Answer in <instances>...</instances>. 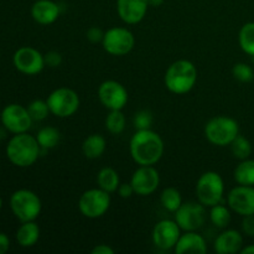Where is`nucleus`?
<instances>
[{
    "label": "nucleus",
    "instance_id": "34",
    "mask_svg": "<svg viewBox=\"0 0 254 254\" xmlns=\"http://www.w3.org/2000/svg\"><path fill=\"white\" fill-rule=\"evenodd\" d=\"M45 59V64L51 68H56V67H60L62 64V56L60 52L57 51H49L47 54L44 55Z\"/></svg>",
    "mask_w": 254,
    "mask_h": 254
},
{
    "label": "nucleus",
    "instance_id": "6",
    "mask_svg": "<svg viewBox=\"0 0 254 254\" xmlns=\"http://www.w3.org/2000/svg\"><path fill=\"white\" fill-rule=\"evenodd\" d=\"M10 208L20 222H29L39 217L42 210V203L34 191L20 189L10 197Z\"/></svg>",
    "mask_w": 254,
    "mask_h": 254
},
{
    "label": "nucleus",
    "instance_id": "30",
    "mask_svg": "<svg viewBox=\"0 0 254 254\" xmlns=\"http://www.w3.org/2000/svg\"><path fill=\"white\" fill-rule=\"evenodd\" d=\"M231 151H232L233 156L238 160H245L248 159L252 154V144L248 140L246 136L238 134L235 138V140L230 144Z\"/></svg>",
    "mask_w": 254,
    "mask_h": 254
},
{
    "label": "nucleus",
    "instance_id": "33",
    "mask_svg": "<svg viewBox=\"0 0 254 254\" xmlns=\"http://www.w3.org/2000/svg\"><path fill=\"white\" fill-rule=\"evenodd\" d=\"M153 121H154L153 113H151L150 111H146V109L136 112V113L134 114V118H133V123L136 130L151 129Z\"/></svg>",
    "mask_w": 254,
    "mask_h": 254
},
{
    "label": "nucleus",
    "instance_id": "32",
    "mask_svg": "<svg viewBox=\"0 0 254 254\" xmlns=\"http://www.w3.org/2000/svg\"><path fill=\"white\" fill-rule=\"evenodd\" d=\"M232 74L237 81L243 82V83H248V82L254 79V71L252 67L247 64H236L232 68Z\"/></svg>",
    "mask_w": 254,
    "mask_h": 254
},
{
    "label": "nucleus",
    "instance_id": "31",
    "mask_svg": "<svg viewBox=\"0 0 254 254\" xmlns=\"http://www.w3.org/2000/svg\"><path fill=\"white\" fill-rule=\"evenodd\" d=\"M27 111H29L30 116H31L34 122L45 121L49 117V114L51 113L47 102L42 101V99H35V101H32L27 106Z\"/></svg>",
    "mask_w": 254,
    "mask_h": 254
},
{
    "label": "nucleus",
    "instance_id": "29",
    "mask_svg": "<svg viewBox=\"0 0 254 254\" xmlns=\"http://www.w3.org/2000/svg\"><path fill=\"white\" fill-rule=\"evenodd\" d=\"M238 42L246 54L254 56V22H247L241 27Z\"/></svg>",
    "mask_w": 254,
    "mask_h": 254
},
{
    "label": "nucleus",
    "instance_id": "35",
    "mask_svg": "<svg viewBox=\"0 0 254 254\" xmlns=\"http://www.w3.org/2000/svg\"><path fill=\"white\" fill-rule=\"evenodd\" d=\"M242 232L248 237H254V215L243 216Z\"/></svg>",
    "mask_w": 254,
    "mask_h": 254
},
{
    "label": "nucleus",
    "instance_id": "15",
    "mask_svg": "<svg viewBox=\"0 0 254 254\" xmlns=\"http://www.w3.org/2000/svg\"><path fill=\"white\" fill-rule=\"evenodd\" d=\"M181 236V228L175 220H161L154 226L151 238L155 247L163 251L174 250Z\"/></svg>",
    "mask_w": 254,
    "mask_h": 254
},
{
    "label": "nucleus",
    "instance_id": "2",
    "mask_svg": "<svg viewBox=\"0 0 254 254\" xmlns=\"http://www.w3.org/2000/svg\"><path fill=\"white\" fill-rule=\"evenodd\" d=\"M41 153V146L36 136L29 133L14 134L6 145V156L12 165L17 168H29L34 165Z\"/></svg>",
    "mask_w": 254,
    "mask_h": 254
},
{
    "label": "nucleus",
    "instance_id": "44",
    "mask_svg": "<svg viewBox=\"0 0 254 254\" xmlns=\"http://www.w3.org/2000/svg\"><path fill=\"white\" fill-rule=\"evenodd\" d=\"M251 57H252V60H253V62H254V56H251Z\"/></svg>",
    "mask_w": 254,
    "mask_h": 254
},
{
    "label": "nucleus",
    "instance_id": "11",
    "mask_svg": "<svg viewBox=\"0 0 254 254\" xmlns=\"http://www.w3.org/2000/svg\"><path fill=\"white\" fill-rule=\"evenodd\" d=\"M32 118L30 116L27 107L17 103L7 104L1 111V123L10 133L20 134L26 133L31 128Z\"/></svg>",
    "mask_w": 254,
    "mask_h": 254
},
{
    "label": "nucleus",
    "instance_id": "25",
    "mask_svg": "<svg viewBox=\"0 0 254 254\" xmlns=\"http://www.w3.org/2000/svg\"><path fill=\"white\" fill-rule=\"evenodd\" d=\"M36 139L41 149L49 150V149H54L55 146L59 145L60 140H61V133L55 127H44L36 134Z\"/></svg>",
    "mask_w": 254,
    "mask_h": 254
},
{
    "label": "nucleus",
    "instance_id": "3",
    "mask_svg": "<svg viewBox=\"0 0 254 254\" xmlns=\"http://www.w3.org/2000/svg\"><path fill=\"white\" fill-rule=\"evenodd\" d=\"M197 82V68L189 60H178L168 67L164 76L165 87L174 94L189 93Z\"/></svg>",
    "mask_w": 254,
    "mask_h": 254
},
{
    "label": "nucleus",
    "instance_id": "10",
    "mask_svg": "<svg viewBox=\"0 0 254 254\" xmlns=\"http://www.w3.org/2000/svg\"><path fill=\"white\" fill-rule=\"evenodd\" d=\"M174 220L181 228V231H197L202 227L207 218L206 206L201 202L189 201L183 202V205L174 212Z\"/></svg>",
    "mask_w": 254,
    "mask_h": 254
},
{
    "label": "nucleus",
    "instance_id": "1",
    "mask_svg": "<svg viewBox=\"0 0 254 254\" xmlns=\"http://www.w3.org/2000/svg\"><path fill=\"white\" fill-rule=\"evenodd\" d=\"M129 151L138 165H155L164 155V141L151 129L136 130L129 143Z\"/></svg>",
    "mask_w": 254,
    "mask_h": 254
},
{
    "label": "nucleus",
    "instance_id": "37",
    "mask_svg": "<svg viewBox=\"0 0 254 254\" xmlns=\"http://www.w3.org/2000/svg\"><path fill=\"white\" fill-rule=\"evenodd\" d=\"M117 191H118V195L121 196L122 198H129L135 193V191H134L133 189V185H131L130 183L121 184Z\"/></svg>",
    "mask_w": 254,
    "mask_h": 254
},
{
    "label": "nucleus",
    "instance_id": "4",
    "mask_svg": "<svg viewBox=\"0 0 254 254\" xmlns=\"http://www.w3.org/2000/svg\"><path fill=\"white\" fill-rule=\"evenodd\" d=\"M205 136L216 146H227L240 134L237 121L227 116H217L205 124Z\"/></svg>",
    "mask_w": 254,
    "mask_h": 254
},
{
    "label": "nucleus",
    "instance_id": "20",
    "mask_svg": "<svg viewBox=\"0 0 254 254\" xmlns=\"http://www.w3.org/2000/svg\"><path fill=\"white\" fill-rule=\"evenodd\" d=\"M60 6L52 0H37L31 6V16L37 24L51 25L59 19Z\"/></svg>",
    "mask_w": 254,
    "mask_h": 254
},
{
    "label": "nucleus",
    "instance_id": "7",
    "mask_svg": "<svg viewBox=\"0 0 254 254\" xmlns=\"http://www.w3.org/2000/svg\"><path fill=\"white\" fill-rule=\"evenodd\" d=\"M51 114L59 118H68L79 108V96L76 91L67 87H60L49 94L46 99Z\"/></svg>",
    "mask_w": 254,
    "mask_h": 254
},
{
    "label": "nucleus",
    "instance_id": "40",
    "mask_svg": "<svg viewBox=\"0 0 254 254\" xmlns=\"http://www.w3.org/2000/svg\"><path fill=\"white\" fill-rule=\"evenodd\" d=\"M165 0H148L149 6H154V7H159L164 4Z\"/></svg>",
    "mask_w": 254,
    "mask_h": 254
},
{
    "label": "nucleus",
    "instance_id": "13",
    "mask_svg": "<svg viewBox=\"0 0 254 254\" xmlns=\"http://www.w3.org/2000/svg\"><path fill=\"white\" fill-rule=\"evenodd\" d=\"M98 98L101 103L109 111L123 109L128 103V91L118 81L108 79L102 82L98 87Z\"/></svg>",
    "mask_w": 254,
    "mask_h": 254
},
{
    "label": "nucleus",
    "instance_id": "24",
    "mask_svg": "<svg viewBox=\"0 0 254 254\" xmlns=\"http://www.w3.org/2000/svg\"><path fill=\"white\" fill-rule=\"evenodd\" d=\"M236 183L238 185L245 186H254V160L253 159H245L241 160L237 168L233 173Z\"/></svg>",
    "mask_w": 254,
    "mask_h": 254
},
{
    "label": "nucleus",
    "instance_id": "14",
    "mask_svg": "<svg viewBox=\"0 0 254 254\" xmlns=\"http://www.w3.org/2000/svg\"><path fill=\"white\" fill-rule=\"evenodd\" d=\"M134 191L139 196H149L158 190L160 175L154 165H139L130 179Z\"/></svg>",
    "mask_w": 254,
    "mask_h": 254
},
{
    "label": "nucleus",
    "instance_id": "9",
    "mask_svg": "<svg viewBox=\"0 0 254 254\" xmlns=\"http://www.w3.org/2000/svg\"><path fill=\"white\" fill-rule=\"evenodd\" d=\"M135 45V37L133 32L127 27H111L104 32L102 46L104 51L112 56H124L128 55Z\"/></svg>",
    "mask_w": 254,
    "mask_h": 254
},
{
    "label": "nucleus",
    "instance_id": "26",
    "mask_svg": "<svg viewBox=\"0 0 254 254\" xmlns=\"http://www.w3.org/2000/svg\"><path fill=\"white\" fill-rule=\"evenodd\" d=\"M160 203L169 212H175L183 205V197L178 189L166 188L160 193Z\"/></svg>",
    "mask_w": 254,
    "mask_h": 254
},
{
    "label": "nucleus",
    "instance_id": "23",
    "mask_svg": "<svg viewBox=\"0 0 254 254\" xmlns=\"http://www.w3.org/2000/svg\"><path fill=\"white\" fill-rule=\"evenodd\" d=\"M97 184H98L99 189L107 191V192H116L121 185L119 174L113 168H108V166L101 169L99 173L97 174Z\"/></svg>",
    "mask_w": 254,
    "mask_h": 254
},
{
    "label": "nucleus",
    "instance_id": "19",
    "mask_svg": "<svg viewBox=\"0 0 254 254\" xmlns=\"http://www.w3.org/2000/svg\"><path fill=\"white\" fill-rule=\"evenodd\" d=\"M243 247V236L237 230H225L217 236L213 250L218 254H235Z\"/></svg>",
    "mask_w": 254,
    "mask_h": 254
},
{
    "label": "nucleus",
    "instance_id": "28",
    "mask_svg": "<svg viewBox=\"0 0 254 254\" xmlns=\"http://www.w3.org/2000/svg\"><path fill=\"white\" fill-rule=\"evenodd\" d=\"M106 129L109 133L114 134V135H118L122 134L126 129L127 119L126 116L123 114V112L121 109H117V111H109L108 116L106 117Z\"/></svg>",
    "mask_w": 254,
    "mask_h": 254
},
{
    "label": "nucleus",
    "instance_id": "17",
    "mask_svg": "<svg viewBox=\"0 0 254 254\" xmlns=\"http://www.w3.org/2000/svg\"><path fill=\"white\" fill-rule=\"evenodd\" d=\"M148 0H117L119 17L128 25L139 24L148 12Z\"/></svg>",
    "mask_w": 254,
    "mask_h": 254
},
{
    "label": "nucleus",
    "instance_id": "39",
    "mask_svg": "<svg viewBox=\"0 0 254 254\" xmlns=\"http://www.w3.org/2000/svg\"><path fill=\"white\" fill-rule=\"evenodd\" d=\"M10 248V240L5 233L0 232V254H5Z\"/></svg>",
    "mask_w": 254,
    "mask_h": 254
},
{
    "label": "nucleus",
    "instance_id": "16",
    "mask_svg": "<svg viewBox=\"0 0 254 254\" xmlns=\"http://www.w3.org/2000/svg\"><path fill=\"white\" fill-rule=\"evenodd\" d=\"M228 207L243 216L254 215V186L238 185L227 195Z\"/></svg>",
    "mask_w": 254,
    "mask_h": 254
},
{
    "label": "nucleus",
    "instance_id": "36",
    "mask_svg": "<svg viewBox=\"0 0 254 254\" xmlns=\"http://www.w3.org/2000/svg\"><path fill=\"white\" fill-rule=\"evenodd\" d=\"M86 36L88 41H91L92 44H98V42H102V40H103L104 32L99 27L92 26L87 30Z\"/></svg>",
    "mask_w": 254,
    "mask_h": 254
},
{
    "label": "nucleus",
    "instance_id": "38",
    "mask_svg": "<svg viewBox=\"0 0 254 254\" xmlns=\"http://www.w3.org/2000/svg\"><path fill=\"white\" fill-rule=\"evenodd\" d=\"M92 254H114V250L108 245H104V243H101V245H97L96 247H93V250L91 251Z\"/></svg>",
    "mask_w": 254,
    "mask_h": 254
},
{
    "label": "nucleus",
    "instance_id": "43",
    "mask_svg": "<svg viewBox=\"0 0 254 254\" xmlns=\"http://www.w3.org/2000/svg\"><path fill=\"white\" fill-rule=\"evenodd\" d=\"M0 122H1V112H0Z\"/></svg>",
    "mask_w": 254,
    "mask_h": 254
},
{
    "label": "nucleus",
    "instance_id": "42",
    "mask_svg": "<svg viewBox=\"0 0 254 254\" xmlns=\"http://www.w3.org/2000/svg\"><path fill=\"white\" fill-rule=\"evenodd\" d=\"M2 207V200H1V196H0V210H1Z\"/></svg>",
    "mask_w": 254,
    "mask_h": 254
},
{
    "label": "nucleus",
    "instance_id": "41",
    "mask_svg": "<svg viewBox=\"0 0 254 254\" xmlns=\"http://www.w3.org/2000/svg\"><path fill=\"white\" fill-rule=\"evenodd\" d=\"M241 253H242V254H254V245L247 246V247L242 248Z\"/></svg>",
    "mask_w": 254,
    "mask_h": 254
},
{
    "label": "nucleus",
    "instance_id": "27",
    "mask_svg": "<svg viewBox=\"0 0 254 254\" xmlns=\"http://www.w3.org/2000/svg\"><path fill=\"white\" fill-rule=\"evenodd\" d=\"M210 221L213 226L217 228H227V226L231 223V211L230 207L217 203V205L210 207Z\"/></svg>",
    "mask_w": 254,
    "mask_h": 254
},
{
    "label": "nucleus",
    "instance_id": "18",
    "mask_svg": "<svg viewBox=\"0 0 254 254\" xmlns=\"http://www.w3.org/2000/svg\"><path fill=\"white\" fill-rule=\"evenodd\" d=\"M174 251L176 254H205L207 252V243L196 231H186L181 233Z\"/></svg>",
    "mask_w": 254,
    "mask_h": 254
},
{
    "label": "nucleus",
    "instance_id": "21",
    "mask_svg": "<svg viewBox=\"0 0 254 254\" xmlns=\"http://www.w3.org/2000/svg\"><path fill=\"white\" fill-rule=\"evenodd\" d=\"M40 238V227L35 221L21 222L16 231V241L21 247L30 248L37 243Z\"/></svg>",
    "mask_w": 254,
    "mask_h": 254
},
{
    "label": "nucleus",
    "instance_id": "22",
    "mask_svg": "<svg viewBox=\"0 0 254 254\" xmlns=\"http://www.w3.org/2000/svg\"><path fill=\"white\" fill-rule=\"evenodd\" d=\"M106 138L101 134H91L82 143V153L87 159H91V160L101 158L106 151Z\"/></svg>",
    "mask_w": 254,
    "mask_h": 254
},
{
    "label": "nucleus",
    "instance_id": "12",
    "mask_svg": "<svg viewBox=\"0 0 254 254\" xmlns=\"http://www.w3.org/2000/svg\"><path fill=\"white\" fill-rule=\"evenodd\" d=\"M12 64L17 71L27 76L39 74L46 66L44 55L31 46H22L17 49L12 56Z\"/></svg>",
    "mask_w": 254,
    "mask_h": 254
},
{
    "label": "nucleus",
    "instance_id": "5",
    "mask_svg": "<svg viewBox=\"0 0 254 254\" xmlns=\"http://www.w3.org/2000/svg\"><path fill=\"white\" fill-rule=\"evenodd\" d=\"M196 197L206 207H212L222 202L225 195V183L222 176L216 171H206L196 183Z\"/></svg>",
    "mask_w": 254,
    "mask_h": 254
},
{
    "label": "nucleus",
    "instance_id": "8",
    "mask_svg": "<svg viewBox=\"0 0 254 254\" xmlns=\"http://www.w3.org/2000/svg\"><path fill=\"white\" fill-rule=\"evenodd\" d=\"M111 193L102 189H89L84 191L78 200V210L84 217L99 218L106 215L111 207Z\"/></svg>",
    "mask_w": 254,
    "mask_h": 254
}]
</instances>
